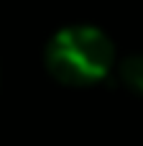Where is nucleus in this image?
I'll use <instances>...</instances> for the list:
<instances>
[{
	"label": "nucleus",
	"mask_w": 143,
	"mask_h": 146,
	"mask_svg": "<svg viewBox=\"0 0 143 146\" xmlns=\"http://www.w3.org/2000/svg\"><path fill=\"white\" fill-rule=\"evenodd\" d=\"M118 77H120V82H123L128 90L143 95V54H130V56H125V59L120 62V67H118Z\"/></svg>",
	"instance_id": "nucleus-2"
},
{
	"label": "nucleus",
	"mask_w": 143,
	"mask_h": 146,
	"mask_svg": "<svg viewBox=\"0 0 143 146\" xmlns=\"http://www.w3.org/2000/svg\"><path fill=\"white\" fill-rule=\"evenodd\" d=\"M43 64L46 72L67 87H92L115 69V44L97 26H64L49 38Z\"/></svg>",
	"instance_id": "nucleus-1"
}]
</instances>
